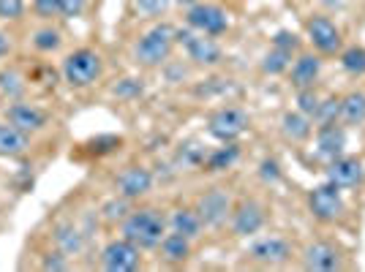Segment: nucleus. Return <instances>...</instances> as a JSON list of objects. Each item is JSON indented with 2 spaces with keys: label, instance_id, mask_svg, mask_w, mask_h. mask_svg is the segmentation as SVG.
<instances>
[{
  "label": "nucleus",
  "instance_id": "nucleus-1",
  "mask_svg": "<svg viewBox=\"0 0 365 272\" xmlns=\"http://www.w3.org/2000/svg\"><path fill=\"white\" fill-rule=\"evenodd\" d=\"M167 218L153 207H139L131 210L120 221V237L128 242H134L139 251H155L164 234H167Z\"/></svg>",
  "mask_w": 365,
  "mask_h": 272
},
{
  "label": "nucleus",
  "instance_id": "nucleus-2",
  "mask_svg": "<svg viewBox=\"0 0 365 272\" xmlns=\"http://www.w3.org/2000/svg\"><path fill=\"white\" fill-rule=\"evenodd\" d=\"M61 71H63V79L74 90H82V88H91V85H96L101 79V74H104V61H101V55L96 49L82 46V49H74L71 55H66Z\"/></svg>",
  "mask_w": 365,
  "mask_h": 272
},
{
  "label": "nucleus",
  "instance_id": "nucleus-3",
  "mask_svg": "<svg viewBox=\"0 0 365 272\" xmlns=\"http://www.w3.org/2000/svg\"><path fill=\"white\" fill-rule=\"evenodd\" d=\"M175 28L161 22V25H153L148 33L139 36L137 46H134V55H137V63L145 66V68H155L161 63L169 61L172 49H175Z\"/></svg>",
  "mask_w": 365,
  "mask_h": 272
},
{
  "label": "nucleus",
  "instance_id": "nucleus-4",
  "mask_svg": "<svg viewBox=\"0 0 365 272\" xmlns=\"http://www.w3.org/2000/svg\"><path fill=\"white\" fill-rule=\"evenodd\" d=\"M248 125H251V117H248L245 109H240V106H221L207 120V134L224 145V142L240 139L248 131Z\"/></svg>",
  "mask_w": 365,
  "mask_h": 272
},
{
  "label": "nucleus",
  "instance_id": "nucleus-5",
  "mask_svg": "<svg viewBox=\"0 0 365 272\" xmlns=\"http://www.w3.org/2000/svg\"><path fill=\"white\" fill-rule=\"evenodd\" d=\"M175 41L185 49L188 61H194L197 66H218L224 58V52L213 41V36H205V33L197 36V33H191V28L188 31H175Z\"/></svg>",
  "mask_w": 365,
  "mask_h": 272
},
{
  "label": "nucleus",
  "instance_id": "nucleus-6",
  "mask_svg": "<svg viewBox=\"0 0 365 272\" xmlns=\"http://www.w3.org/2000/svg\"><path fill=\"white\" fill-rule=\"evenodd\" d=\"M185 22H188L191 31L213 36V38L229 31V14L215 3H194L185 14Z\"/></svg>",
  "mask_w": 365,
  "mask_h": 272
},
{
  "label": "nucleus",
  "instance_id": "nucleus-7",
  "mask_svg": "<svg viewBox=\"0 0 365 272\" xmlns=\"http://www.w3.org/2000/svg\"><path fill=\"white\" fill-rule=\"evenodd\" d=\"M308 210L317 221H338L346 204H344V197H341V188L333 185V182H324V185H317L311 194H308Z\"/></svg>",
  "mask_w": 365,
  "mask_h": 272
},
{
  "label": "nucleus",
  "instance_id": "nucleus-8",
  "mask_svg": "<svg viewBox=\"0 0 365 272\" xmlns=\"http://www.w3.org/2000/svg\"><path fill=\"white\" fill-rule=\"evenodd\" d=\"M142 251H139L134 242H128L125 237L120 240H112L104 245V251H101V267L107 272H134L139 270V264H142V256H139Z\"/></svg>",
  "mask_w": 365,
  "mask_h": 272
},
{
  "label": "nucleus",
  "instance_id": "nucleus-9",
  "mask_svg": "<svg viewBox=\"0 0 365 272\" xmlns=\"http://www.w3.org/2000/svg\"><path fill=\"white\" fill-rule=\"evenodd\" d=\"M305 31H308V41L314 44V49L319 55H338L341 46H344V38H341V31L335 28L333 19L322 14H314L308 22H305Z\"/></svg>",
  "mask_w": 365,
  "mask_h": 272
},
{
  "label": "nucleus",
  "instance_id": "nucleus-10",
  "mask_svg": "<svg viewBox=\"0 0 365 272\" xmlns=\"http://www.w3.org/2000/svg\"><path fill=\"white\" fill-rule=\"evenodd\" d=\"M197 212L202 215V224L207 229L224 226L232 215V199L224 188H210L205 191L197 202Z\"/></svg>",
  "mask_w": 365,
  "mask_h": 272
},
{
  "label": "nucleus",
  "instance_id": "nucleus-11",
  "mask_svg": "<svg viewBox=\"0 0 365 272\" xmlns=\"http://www.w3.org/2000/svg\"><path fill=\"white\" fill-rule=\"evenodd\" d=\"M229 224H232L235 237H254L264 226V207L259 204L257 199H245L232 210Z\"/></svg>",
  "mask_w": 365,
  "mask_h": 272
},
{
  "label": "nucleus",
  "instance_id": "nucleus-12",
  "mask_svg": "<svg viewBox=\"0 0 365 272\" xmlns=\"http://www.w3.org/2000/svg\"><path fill=\"white\" fill-rule=\"evenodd\" d=\"M115 188H118V194L125 197L128 202H134V199H142L150 194L153 188V172L148 167H125L115 177Z\"/></svg>",
  "mask_w": 365,
  "mask_h": 272
},
{
  "label": "nucleus",
  "instance_id": "nucleus-13",
  "mask_svg": "<svg viewBox=\"0 0 365 272\" xmlns=\"http://www.w3.org/2000/svg\"><path fill=\"white\" fill-rule=\"evenodd\" d=\"M6 122L33 136L46 128V115L38 106L25 104V101H14V104H9V109H6Z\"/></svg>",
  "mask_w": 365,
  "mask_h": 272
},
{
  "label": "nucleus",
  "instance_id": "nucleus-14",
  "mask_svg": "<svg viewBox=\"0 0 365 272\" xmlns=\"http://www.w3.org/2000/svg\"><path fill=\"white\" fill-rule=\"evenodd\" d=\"M365 177V167L357 161V158H349V155H341V158H333L330 167H327V182L338 185L341 191L344 188H357Z\"/></svg>",
  "mask_w": 365,
  "mask_h": 272
},
{
  "label": "nucleus",
  "instance_id": "nucleus-15",
  "mask_svg": "<svg viewBox=\"0 0 365 272\" xmlns=\"http://www.w3.org/2000/svg\"><path fill=\"white\" fill-rule=\"evenodd\" d=\"M303 267L311 272H335L341 270V253L330 242H311L303 251Z\"/></svg>",
  "mask_w": 365,
  "mask_h": 272
},
{
  "label": "nucleus",
  "instance_id": "nucleus-16",
  "mask_svg": "<svg viewBox=\"0 0 365 272\" xmlns=\"http://www.w3.org/2000/svg\"><path fill=\"white\" fill-rule=\"evenodd\" d=\"M248 256L254 258V261H259V264H270V267H275V264L289 261L292 248L284 237H262V240H257L251 248H248Z\"/></svg>",
  "mask_w": 365,
  "mask_h": 272
},
{
  "label": "nucleus",
  "instance_id": "nucleus-17",
  "mask_svg": "<svg viewBox=\"0 0 365 272\" xmlns=\"http://www.w3.org/2000/svg\"><path fill=\"white\" fill-rule=\"evenodd\" d=\"M317 150H319V155L327 158V161L341 158L344 150H346V131H344L338 122L319 125V128H317Z\"/></svg>",
  "mask_w": 365,
  "mask_h": 272
},
{
  "label": "nucleus",
  "instance_id": "nucleus-18",
  "mask_svg": "<svg viewBox=\"0 0 365 272\" xmlns=\"http://www.w3.org/2000/svg\"><path fill=\"white\" fill-rule=\"evenodd\" d=\"M322 74V61L319 55H300L297 61L292 63L289 68V79L294 90H303V88H314V82L319 79Z\"/></svg>",
  "mask_w": 365,
  "mask_h": 272
},
{
  "label": "nucleus",
  "instance_id": "nucleus-19",
  "mask_svg": "<svg viewBox=\"0 0 365 272\" xmlns=\"http://www.w3.org/2000/svg\"><path fill=\"white\" fill-rule=\"evenodd\" d=\"M172 231H178L182 237H188V240H197L199 234L205 231V224H202V215L197 210H191V207H178V210H172L167 221Z\"/></svg>",
  "mask_w": 365,
  "mask_h": 272
},
{
  "label": "nucleus",
  "instance_id": "nucleus-20",
  "mask_svg": "<svg viewBox=\"0 0 365 272\" xmlns=\"http://www.w3.org/2000/svg\"><path fill=\"white\" fill-rule=\"evenodd\" d=\"M31 147V134L19 131L14 125L0 122V158H16Z\"/></svg>",
  "mask_w": 365,
  "mask_h": 272
},
{
  "label": "nucleus",
  "instance_id": "nucleus-21",
  "mask_svg": "<svg viewBox=\"0 0 365 272\" xmlns=\"http://www.w3.org/2000/svg\"><path fill=\"white\" fill-rule=\"evenodd\" d=\"M191 242L188 237H182L178 231H169L164 234V240H161V258L169 261V264H185L188 258H191Z\"/></svg>",
  "mask_w": 365,
  "mask_h": 272
},
{
  "label": "nucleus",
  "instance_id": "nucleus-22",
  "mask_svg": "<svg viewBox=\"0 0 365 272\" xmlns=\"http://www.w3.org/2000/svg\"><path fill=\"white\" fill-rule=\"evenodd\" d=\"M338 120L346 122V125H363L365 122V93L351 90L341 98V112H338Z\"/></svg>",
  "mask_w": 365,
  "mask_h": 272
},
{
  "label": "nucleus",
  "instance_id": "nucleus-23",
  "mask_svg": "<svg viewBox=\"0 0 365 272\" xmlns=\"http://www.w3.org/2000/svg\"><path fill=\"white\" fill-rule=\"evenodd\" d=\"M281 131L292 142H305L308 136L314 134V125H311V117L303 115V112H287L281 117Z\"/></svg>",
  "mask_w": 365,
  "mask_h": 272
},
{
  "label": "nucleus",
  "instance_id": "nucleus-24",
  "mask_svg": "<svg viewBox=\"0 0 365 272\" xmlns=\"http://www.w3.org/2000/svg\"><path fill=\"white\" fill-rule=\"evenodd\" d=\"M240 158V147L235 142H224V147H215L213 152L205 155V172H227L235 161Z\"/></svg>",
  "mask_w": 365,
  "mask_h": 272
},
{
  "label": "nucleus",
  "instance_id": "nucleus-25",
  "mask_svg": "<svg viewBox=\"0 0 365 272\" xmlns=\"http://www.w3.org/2000/svg\"><path fill=\"white\" fill-rule=\"evenodd\" d=\"M55 242H58V248H61L66 256L79 253V251H82V245H85L82 234H79L71 224H61V226L55 229Z\"/></svg>",
  "mask_w": 365,
  "mask_h": 272
},
{
  "label": "nucleus",
  "instance_id": "nucleus-26",
  "mask_svg": "<svg viewBox=\"0 0 365 272\" xmlns=\"http://www.w3.org/2000/svg\"><path fill=\"white\" fill-rule=\"evenodd\" d=\"M341 68L349 76H363L365 74V46H346L341 52Z\"/></svg>",
  "mask_w": 365,
  "mask_h": 272
},
{
  "label": "nucleus",
  "instance_id": "nucleus-27",
  "mask_svg": "<svg viewBox=\"0 0 365 272\" xmlns=\"http://www.w3.org/2000/svg\"><path fill=\"white\" fill-rule=\"evenodd\" d=\"M292 63V55L289 52H281V49H270L267 55H264V61H262V71L264 74H284L287 68H289Z\"/></svg>",
  "mask_w": 365,
  "mask_h": 272
},
{
  "label": "nucleus",
  "instance_id": "nucleus-28",
  "mask_svg": "<svg viewBox=\"0 0 365 272\" xmlns=\"http://www.w3.org/2000/svg\"><path fill=\"white\" fill-rule=\"evenodd\" d=\"M25 90V82H22V76L16 74V71H0V93L3 95H9L11 101H16L19 95Z\"/></svg>",
  "mask_w": 365,
  "mask_h": 272
},
{
  "label": "nucleus",
  "instance_id": "nucleus-29",
  "mask_svg": "<svg viewBox=\"0 0 365 272\" xmlns=\"http://www.w3.org/2000/svg\"><path fill=\"white\" fill-rule=\"evenodd\" d=\"M128 212H131V207H128V199H125V197L109 199L107 204L101 207V215H104V221H109V224H118V221H123Z\"/></svg>",
  "mask_w": 365,
  "mask_h": 272
},
{
  "label": "nucleus",
  "instance_id": "nucleus-30",
  "mask_svg": "<svg viewBox=\"0 0 365 272\" xmlns=\"http://www.w3.org/2000/svg\"><path fill=\"white\" fill-rule=\"evenodd\" d=\"M63 38L58 31H52V28H44V31L36 33V38H33V46L38 49V52H55V49H61Z\"/></svg>",
  "mask_w": 365,
  "mask_h": 272
},
{
  "label": "nucleus",
  "instance_id": "nucleus-31",
  "mask_svg": "<svg viewBox=\"0 0 365 272\" xmlns=\"http://www.w3.org/2000/svg\"><path fill=\"white\" fill-rule=\"evenodd\" d=\"M338 112H341V98H327V101H319V109L314 115V120L319 125H327V122H338Z\"/></svg>",
  "mask_w": 365,
  "mask_h": 272
},
{
  "label": "nucleus",
  "instance_id": "nucleus-32",
  "mask_svg": "<svg viewBox=\"0 0 365 272\" xmlns=\"http://www.w3.org/2000/svg\"><path fill=\"white\" fill-rule=\"evenodd\" d=\"M317 109H319V95L314 93V88H303V90H297V112H303V115H308V117L314 120Z\"/></svg>",
  "mask_w": 365,
  "mask_h": 272
},
{
  "label": "nucleus",
  "instance_id": "nucleus-33",
  "mask_svg": "<svg viewBox=\"0 0 365 272\" xmlns=\"http://www.w3.org/2000/svg\"><path fill=\"white\" fill-rule=\"evenodd\" d=\"M273 46L275 49H281V52L294 55V52L300 49V38H297V33H292V31H278L273 38Z\"/></svg>",
  "mask_w": 365,
  "mask_h": 272
},
{
  "label": "nucleus",
  "instance_id": "nucleus-34",
  "mask_svg": "<svg viewBox=\"0 0 365 272\" xmlns=\"http://www.w3.org/2000/svg\"><path fill=\"white\" fill-rule=\"evenodd\" d=\"M131 3H134V9H137L139 14L158 16V14H164V11H167L172 0H131Z\"/></svg>",
  "mask_w": 365,
  "mask_h": 272
},
{
  "label": "nucleus",
  "instance_id": "nucleus-35",
  "mask_svg": "<svg viewBox=\"0 0 365 272\" xmlns=\"http://www.w3.org/2000/svg\"><path fill=\"white\" fill-rule=\"evenodd\" d=\"M33 11L41 16V19L61 16V0H33Z\"/></svg>",
  "mask_w": 365,
  "mask_h": 272
},
{
  "label": "nucleus",
  "instance_id": "nucleus-36",
  "mask_svg": "<svg viewBox=\"0 0 365 272\" xmlns=\"http://www.w3.org/2000/svg\"><path fill=\"white\" fill-rule=\"evenodd\" d=\"M120 145H123L120 136H98V139H93L91 142L93 152H98V155H104V152H115Z\"/></svg>",
  "mask_w": 365,
  "mask_h": 272
},
{
  "label": "nucleus",
  "instance_id": "nucleus-37",
  "mask_svg": "<svg viewBox=\"0 0 365 272\" xmlns=\"http://www.w3.org/2000/svg\"><path fill=\"white\" fill-rule=\"evenodd\" d=\"M25 14V0H0V19H19Z\"/></svg>",
  "mask_w": 365,
  "mask_h": 272
},
{
  "label": "nucleus",
  "instance_id": "nucleus-38",
  "mask_svg": "<svg viewBox=\"0 0 365 272\" xmlns=\"http://www.w3.org/2000/svg\"><path fill=\"white\" fill-rule=\"evenodd\" d=\"M85 9H88V0H61V19L82 16Z\"/></svg>",
  "mask_w": 365,
  "mask_h": 272
},
{
  "label": "nucleus",
  "instance_id": "nucleus-39",
  "mask_svg": "<svg viewBox=\"0 0 365 272\" xmlns=\"http://www.w3.org/2000/svg\"><path fill=\"white\" fill-rule=\"evenodd\" d=\"M259 177L264 182H278L281 180V167H278V161L273 158H264L262 164H259Z\"/></svg>",
  "mask_w": 365,
  "mask_h": 272
},
{
  "label": "nucleus",
  "instance_id": "nucleus-40",
  "mask_svg": "<svg viewBox=\"0 0 365 272\" xmlns=\"http://www.w3.org/2000/svg\"><path fill=\"white\" fill-rule=\"evenodd\" d=\"M41 270H68V256L63 253L61 248L55 251V253H46L44 261H41Z\"/></svg>",
  "mask_w": 365,
  "mask_h": 272
},
{
  "label": "nucleus",
  "instance_id": "nucleus-41",
  "mask_svg": "<svg viewBox=\"0 0 365 272\" xmlns=\"http://www.w3.org/2000/svg\"><path fill=\"white\" fill-rule=\"evenodd\" d=\"M115 93L118 95H139L142 93V82L139 79H123L120 85L115 88Z\"/></svg>",
  "mask_w": 365,
  "mask_h": 272
},
{
  "label": "nucleus",
  "instance_id": "nucleus-42",
  "mask_svg": "<svg viewBox=\"0 0 365 272\" xmlns=\"http://www.w3.org/2000/svg\"><path fill=\"white\" fill-rule=\"evenodd\" d=\"M9 36H6V33L0 31V61H3V58H6V55H9Z\"/></svg>",
  "mask_w": 365,
  "mask_h": 272
},
{
  "label": "nucleus",
  "instance_id": "nucleus-43",
  "mask_svg": "<svg viewBox=\"0 0 365 272\" xmlns=\"http://www.w3.org/2000/svg\"><path fill=\"white\" fill-rule=\"evenodd\" d=\"M172 3H178V6H188V9H191V6L199 3V0H172Z\"/></svg>",
  "mask_w": 365,
  "mask_h": 272
}]
</instances>
